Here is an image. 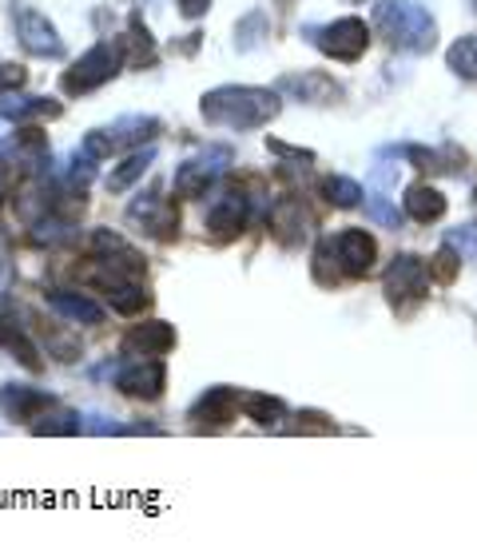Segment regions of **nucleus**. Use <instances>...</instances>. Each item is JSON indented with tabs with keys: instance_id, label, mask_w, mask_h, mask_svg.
Masks as SVG:
<instances>
[{
	"instance_id": "f257e3e1",
	"label": "nucleus",
	"mask_w": 477,
	"mask_h": 557,
	"mask_svg": "<svg viewBox=\"0 0 477 557\" xmlns=\"http://www.w3.org/2000/svg\"><path fill=\"white\" fill-rule=\"evenodd\" d=\"M199 112H203V120L215 124V128L255 132L279 116V92H271V88H239V84H227V88H215V92L203 96Z\"/></svg>"
},
{
	"instance_id": "7c9ffc66",
	"label": "nucleus",
	"mask_w": 477,
	"mask_h": 557,
	"mask_svg": "<svg viewBox=\"0 0 477 557\" xmlns=\"http://www.w3.org/2000/svg\"><path fill=\"white\" fill-rule=\"evenodd\" d=\"M426 268H430V278H438V283L450 287V283L457 278V271H462V256H457L450 244H442L438 251H434V259L426 263Z\"/></svg>"
},
{
	"instance_id": "7ed1b4c3",
	"label": "nucleus",
	"mask_w": 477,
	"mask_h": 557,
	"mask_svg": "<svg viewBox=\"0 0 477 557\" xmlns=\"http://www.w3.org/2000/svg\"><path fill=\"white\" fill-rule=\"evenodd\" d=\"M124 64H128V60H124V40H100V45L88 48V52L64 72L60 88L68 96H88V92H96L100 84L112 81Z\"/></svg>"
},
{
	"instance_id": "c9c22d12",
	"label": "nucleus",
	"mask_w": 477,
	"mask_h": 557,
	"mask_svg": "<svg viewBox=\"0 0 477 557\" xmlns=\"http://www.w3.org/2000/svg\"><path fill=\"white\" fill-rule=\"evenodd\" d=\"M24 76H28V72H24L21 64H0V92H16V88H24Z\"/></svg>"
},
{
	"instance_id": "4468645a",
	"label": "nucleus",
	"mask_w": 477,
	"mask_h": 557,
	"mask_svg": "<svg viewBox=\"0 0 477 557\" xmlns=\"http://www.w3.org/2000/svg\"><path fill=\"white\" fill-rule=\"evenodd\" d=\"M96 287L104 290V299L112 311L120 314H140L152 307V295L140 287V278H128V275H112V271H96Z\"/></svg>"
},
{
	"instance_id": "a211bd4d",
	"label": "nucleus",
	"mask_w": 477,
	"mask_h": 557,
	"mask_svg": "<svg viewBox=\"0 0 477 557\" xmlns=\"http://www.w3.org/2000/svg\"><path fill=\"white\" fill-rule=\"evenodd\" d=\"M306 227H311V215H306L303 199H279L275 203V211H271V232H275V239H279L283 247H299L306 239Z\"/></svg>"
},
{
	"instance_id": "e433bc0d",
	"label": "nucleus",
	"mask_w": 477,
	"mask_h": 557,
	"mask_svg": "<svg viewBox=\"0 0 477 557\" xmlns=\"http://www.w3.org/2000/svg\"><path fill=\"white\" fill-rule=\"evenodd\" d=\"M175 9L184 12L187 21H196V16H203L211 9V0H175Z\"/></svg>"
},
{
	"instance_id": "1a4fd4ad",
	"label": "nucleus",
	"mask_w": 477,
	"mask_h": 557,
	"mask_svg": "<svg viewBox=\"0 0 477 557\" xmlns=\"http://www.w3.org/2000/svg\"><path fill=\"white\" fill-rule=\"evenodd\" d=\"M12 28H16V40H21L33 57H40V60L64 57V40H60V33L48 24L45 12L28 9V4H16V9H12Z\"/></svg>"
},
{
	"instance_id": "f704fd0d",
	"label": "nucleus",
	"mask_w": 477,
	"mask_h": 557,
	"mask_svg": "<svg viewBox=\"0 0 477 557\" xmlns=\"http://www.w3.org/2000/svg\"><path fill=\"white\" fill-rule=\"evenodd\" d=\"M267 148L275 151V156H283V160H291V163H315V151L291 148V144H283V139H267Z\"/></svg>"
},
{
	"instance_id": "c85d7f7f",
	"label": "nucleus",
	"mask_w": 477,
	"mask_h": 557,
	"mask_svg": "<svg viewBox=\"0 0 477 557\" xmlns=\"http://www.w3.org/2000/svg\"><path fill=\"white\" fill-rule=\"evenodd\" d=\"M80 430H84V418L64 407H48L45 414L33 422V434H80Z\"/></svg>"
},
{
	"instance_id": "dca6fc26",
	"label": "nucleus",
	"mask_w": 477,
	"mask_h": 557,
	"mask_svg": "<svg viewBox=\"0 0 477 557\" xmlns=\"http://www.w3.org/2000/svg\"><path fill=\"white\" fill-rule=\"evenodd\" d=\"M48 407H57V398L48 391H36V386H16L9 383L0 391V414L9 422H36Z\"/></svg>"
},
{
	"instance_id": "a878e982",
	"label": "nucleus",
	"mask_w": 477,
	"mask_h": 557,
	"mask_svg": "<svg viewBox=\"0 0 477 557\" xmlns=\"http://www.w3.org/2000/svg\"><path fill=\"white\" fill-rule=\"evenodd\" d=\"M155 163V148H136L128 156V160L120 163L116 172L108 175V191H128L136 180H143L148 175V168Z\"/></svg>"
},
{
	"instance_id": "aec40b11",
	"label": "nucleus",
	"mask_w": 477,
	"mask_h": 557,
	"mask_svg": "<svg viewBox=\"0 0 477 557\" xmlns=\"http://www.w3.org/2000/svg\"><path fill=\"white\" fill-rule=\"evenodd\" d=\"M0 350H9V355H16V362H21L24 371H45V362H40V350L28 343V335L21 331V323H16V314H4L0 311Z\"/></svg>"
},
{
	"instance_id": "412c9836",
	"label": "nucleus",
	"mask_w": 477,
	"mask_h": 557,
	"mask_svg": "<svg viewBox=\"0 0 477 557\" xmlns=\"http://www.w3.org/2000/svg\"><path fill=\"white\" fill-rule=\"evenodd\" d=\"M48 307L60 311L64 319H72V323H84V326L104 323V307L96 299H88V295H76V290H52V295H48Z\"/></svg>"
},
{
	"instance_id": "423d86ee",
	"label": "nucleus",
	"mask_w": 477,
	"mask_h": 557,
	"mask_svg": "<svg viewBox=\"0 0 477 557\" xmlns=\"http://www.w3.org/2000/svg\"><path fill=\"white\" fill-rule=\"evenodd\" d=\"M318 247L335 259V268L342 271V278H366L374 271V259H378L374 235L362 232V227H342V232L326 235Z\"/></svg>"
},
{
	"instance_id": "9b49d317",
	"label": "nucleus",
	"mask_w": 477,
	"mask_h": 557,
	"mask_svg": "<svg viewBox=\"0 0 477 557\" xmlns=\"http://www.w3.org/2000/svg\"><path fill=\"white\" fill-rule=\"evenodd\" d=\"M239 410H243V395H239V391H231V386H211V391H203V395L191 403L187 418H191L199 430H223V426H231Z\"/></svg>"
},
{
	"instance_id": "473e14b6",
	"label": "nucleus",
	"mask_w": 477,
	"mask_h": 557,
	"mask_svg": "<svg viewBox=\"0 0 477 557\" xmlns=\"http://www.w3.org/2000/svg\"><path fill=\"white\" fill-rule=\"evenodd\" d=\"M445 244L454 247L462 259H474L477 263V223H469V227H454V232H445Z\"/></svg>"
},
{
	"instance_id": "20e7f679",
	"label": "nucleus",
	"mask_w": 477,
	"mask_h": 557,
	"mask_svg": "<svg viewBox=\"0 0 477 557\" xmlns=\"http://www.w3.org/2000/svg\"><path fill=\"white\" fill-rule=\"evenodd\" d=\"M155 136H160V120L155 116H124L116 124H108V128L88 132L84 136V151L92 160H108V156H116L124 148H143Z\"/></svg>"
},
{
	"instance_id": "0eeeda50",
	"label": "nucleus",
	"mask_w": 477,
	"mask_h": 557,
	"mask_svg": "<svg viewBox=\"0 0 477 557\" xmlns=\"http://www.w3.org/2000/svg\"><path fill=\"white\" fill-rule=\"evenodd\" d=\"M306 36H311V45H315L323 57L342 60V64H354V60L366 52V45H371V28H366V21H359V16L323 24V28H306Z\"/></svg>"
},
{
	"instance_id": "f03ea898",
	"label": "nucleus",
	"mask_w": 477,
	"mask_h": 557,
	"mask_svg": "<svg viewBox=\"0 0 477 557\" xmlns=\"http://www.w3.org/2000/svg\"><path fill=\"white\" fill-rule=\"evenodd\" d=\"M374 28L398 52H430L438 45V24H434V16L422 4H410V0H382L374 9Z\"/></svg>"
},
{
	"instance_id": "6e6552de",
	"label": "nucleus",
	"mask_w": 477,
	"mask_h": 557,
	"mask_svg": "<svg viewBox=\"0 0 477 557\" xmlns=\"http://www.w3.org/2000/svg\"><path fill=\"white\" fill-rule=\"evenodd\" d=\"M231 168V148H208V151H199L196 160H187L179 172H175L172 187H175V196H184V199H199V196H208V187L219 180L223 172Z\"/></svg>"
},
{
	"instance_id": "39448f33",
	"label": "nucleus",
	"mask_w": 477,
	"mask_h": 557,
	"mask_svg": "<svg viewBox=\"0 0 477 557\" xmlns=\"http://www.w3.org/2000/svg\"><path fill=\"white\" fill-rule=\"evenodd\" d=\"M382 290L394 311H410L430 295V268L418 256H394L382 275Z\"/></svg>"
},
{
	"instance_id": "5701e85b",
	"label": "nucleus",
	"mask_w": 477,
	"mask_h": 557,
	"mask_svg": "<svg viewBox=\"0 0 477 557\" xmlns=\"http://www.w3.org/2000/svg\"><path fill=\"white\" fill-rule=\"evenodd\" d=\"M124 40V60H128L131 69H152L155 64V40L148 33V24L140 16H131L128 21V33L120 36Z\"/></svg>"
},
{
	"instance_id": "c756f323",
	"label": "nucleus",
	"mask_w": 477,
	"mask_h": 557,
	"mask_svg": "<svg viewBox=\"0 0 477 557\" xmlns=\"http://www.w3.org/2000/svg\"><path fill=\"white\" fill-rule=\"evenodd\" d=\"M445 60H450V69L457 72V76H466V81H477V40L474 36H466V40H457L450 52H445Z\"/></svg>"
},
{
	"instance_id": "f8f14e48",
	"label": "nucleus",
	"mask_w": 477,
	"mask_h": 557,
	"mask_svg": "<svg viewBox=\"0 0 477 557\" xmlns=\"http://www.w3.org/2000/svg\"><path fill=\"white\" fill-rule=\"evenodd\" d=\"M128 220L136 223V227H143V235L163 239V244L179 235V211H175V203L160 199V191H148V196L136 199L128 208Z\"/></svg>"
},
{
	"instance_id": "6ab92c4d",
	"label": "nucleus",
	"mask_w": 477,
	"mask_h": 557,
	"mask_svg": "<svg viewBox=\"0 0 477 557\" xmlns=\"http://www.w3.org/2000/svg\"><path fill=\"white\" fill-rule=\"evenodd\" d=\"M124 347L136 350V355H167L175 347V326L163 323V319H148V323L131 326L128 338H124Z\"/></svg>"
},
{
	"instance_id": "4c0bfd02",
	"label": "nucleus",
	"mask_w": 477,
	"mask_h": 557,
	"mask_svg": "<svg viewBox=\"0 0 477 557\" xmlns=\"http://www.w3.org/2000/svg\"><path fill=\"white\" fill-rule=\"evenodd\" d=\"M0 196H4V175H0Z\"/></svg>"
},
{
	"instance_id": "72a5a7b5",
	"label": "nucleus",
	"mask_w": 477,
	"mask_h": 557,
	"mask_svg": "<svg viewBox=\"0 0 477 557\" xmlns=\"http://www.w3.org/2000/svg\"><path fill=\"white\" fill-rule=\"evenodd\" d=\"M294 430H303V434H335V422H330L326 414H318V410H303Z\"/></svg>"
},
{
	"instance_id": "2f4dec72",
	"label": "nucleus",
	"mask_w": 477,
	"mask_h": 557,
	"mask_svg": "<svg viewBox=\"0 0 477 557\" xmlns=\"http://www.w3.org/2000/svg\"><path fill=\"white\" fill-rule=\"evenodd\" d=\"M366 215H371L378 227H394V232H398V223H402V211L386 196H366Z\"/></svg>"
},
{
	"instance_id": "bb28decb",
	"label": "nucleus",
	"mask_w": 477,
	"mask_h": 557,
	"mask_svg": "<svg viewBox=\"0 0 477 557\" xmlns=\"http://www.w3.org/2000/svg\"><path fill=\"white\" fill-rule=\"evenodd\" d=\"M318 191H323V199L330 203V208H359L362 199V184H354V180H347V175H326L323 184H318Z\"/></svg>"
},
{
	"instance_id": "4be33fe9",
	"label": "nucleus",
	"mask_w": 477,
	"mask_h": 557,
	"mask_svg": "<svg viewBox=\"0 0 477 557\" xmlns=\"http://www.w3.org/2000/svg\"><path fill=\"white\" fill-rule=\"evenodd\" d=\"M406 215L414 223H438L445 215V196L438 191V187H430V184H414V187H406Z\"/></svg>"
},
{
	"instance_id": "cd10ccee",
	"label": "nucleus",
	"mask_w": 477,
	"mask_h": 557,
	"mask_svg": "<svg viewBox=\"0 0 477 557\" xmlns=\"http://www.w3.org/2000/svg\"><path fill=\"white\" fill-rule=\"evenodd\" d=\"M243 414L259 426H279L287 414V403L275 395H243Z\"/></svg>"
},
{
	"instance_id": "9d476101",
	"label": "nucleus",
	"mask_w": 477,
	"mask_h": 557,
	"mask_svg": "<svg viewBox=\"0 0 477 557\" xmlns=\"http://www.w3.org/2000/svg\"><path fill=\"white\" fill-rule=\"evenodd\" d=\"M92 259L100 263V271H112V275H128V278H140L143 268H148V259L136 251V247L116 232H100L92 235Z\"/></svg>"
},
{
	"instance_id": "2eb2a0df",
	"label": "nucleus",
	"mask_w": 477,
	"mask_h": 557,
	"mask_svg": "<svg viewBox=\"0 0 477 557\" xmlns=\"http://www.w3.org/2000/svg\"><path fill=\"white\" fill-rule=\"evenodd\" d=\"M247 220H251V199H247L243 191H227V196H219L208 208V232L215 235V239L243 235Z\"/></svg>"
},
{
	"instance_id": "b1692460",
	"label": "nucleus",
	"mask_w": 477,
	"mask_h": 557,
	"mask_svg": "<svg viewBox=\"0 0 477 557\" xmlns=\"http://www.w3.org/2000/svg\"><path fill=\"white\" fill-rule=\"evenodd\" d=\"M64 108L57 104V100H45V96H12V100H4L0 104V116L4 120H57Z\"/></svg>"
},
{
	"instance_id": "f3484780",
	"label": "nucleus",
	"mask_w": 477,
	"mask_h": 557,
	"mask_svg": "<svg viewBox=\"0 0 477 557\" xmlns=\"http://www.w3.org/2000/svg\"><path fill=\"white\" fill-rule=\"evenodd\" d=\"M279 88L291 92L294 100H303V104H335V100H342V88L326 72H291V76L279 81Z\"/></svg>"
},
{
	"instance_id": "393cba45",
	"label": "nucleus",
	"mask_w": 477,
	"mask_h": 557,
	"mask_svg": "<svg viewBox=\"0 0 477 557\" xmlns=\"http://www.w3.org/2000/svg\"><path fill=\"white\" fill-rule=\"evenodd\" d=\"M410 163L418 168V172H430V175H445V172H457L462 163H466V151L457 148H442V151H426V148H406Z\"/></svg>"
},
{
	"instance_id": "ddd939ff",
	"label": "nucleus",
	"mask_w": 477,
	"mask_h": 557,
	"mask_svg": "<svg viewBox=\"0 0 477 557\" xmlns=\"http://www.w3.org/2000/svg\"><path fill=\"white\" fill-rule=\"evenodd\" d=\"M163 386H167V367H163L155 355H148V359H136L128 362V367H120L116 374V391L128 398H160Z\"/></svg>"
}]
</instances>
